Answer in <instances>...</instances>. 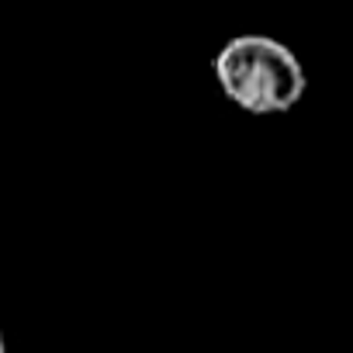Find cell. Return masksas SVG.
<instances>
[{"label": "cell", "instance_id": "cell-1", "mask_svg": "<svg viewBox=\"0 0 353 353\" xmlns=\"http://www.w3.org/2000/svg\"><path fill=\"white\" fill-rule=\"evenodd\" d=\"M212 70L222 94L256 118L291 111L308 90L301 59L284 42L267 35L229 39L212 59Z\"/></svg>", "mask_w": 353, "mask_h": 353}, {"label": "cell", "instance_id": "cell-2", "mask_svg": "<svg viewBox=\"0 0 353 353\" xmlns=\"http://www.w3.org/2000/svg\"><path fill=\"white\" fill-rule=\"evenodd\" d=\"M0 353H8V346H4V332H0Z\"/></svg>", "mask_w": 353, "mask_h": 353}]
</instances>
